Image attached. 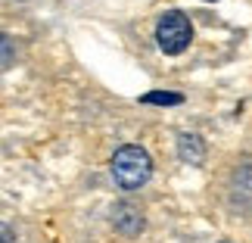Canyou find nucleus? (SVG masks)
I'll return each mask as SVG.
<instances>
[{"label":"nucleus","mask_w":252,"mask_h":243,"mask_svg":"<svg viewBox=\"0 0 252 243\" xmlns=\"http://www.w3.org/2000/svg\"><path fill=\"white\" fill-rule=\"evenodd\" d=\"M153 174V159L150 153L137 143H125L112 156V178L122 190H140Z\"/></svg>","instance_id":"1"},{"label":"nucleus","mask_w":252,"mask_h":243,"mask_svg":"<svg viewBox=\"0 0 252 243\" xmlns=\"http://www.w3.org/2000/svg\"><path fill=\"white\" fill-rule=\"evenodd\" d=\"M156 41H159L162 50L171 53V56L184 53V50L190 47V41H193V25H190V19L184 16L181 9H168V13L159 19V25H156Z\"/></svg>","instance_id":"2"},{"label":"nucleus","mask_w":252,"mask_h":243,"mask_svg":"<svg viewBox=\"0 0 252 243\" xmlns=\"http://www.w3.org/2000/svg\"><path fill=\"white\" fill-rule=\"evenodd\" d=\"M112 225H115V231L119 234H125V237H137L140 231H143V225H147V218H143V212H140V206H134V203H119L115 206V212H112Z\"/></svg>","instance_id":"3"},{"label":"nucleus","mask_w":252,"mask_h":243,"mask_svg":"<svg viewBox=\"0 0 252 243\" xmlns=\"http://www.w3.org/2000/svg\"><path fill=\"white\" fill-rule=\"evenodd\" d=\"M178 156L184 162H193V165H199L206 159V143H202L199 134H181L178 138Z\"/></svg>","instance_id":"4"},{"label":"nucleus","mask_w":252,"mask_h":243,"mask_svg":"<svg viewBox=\"0 0 252 243\" xmlns=\"http://www.w3.org/2000/svg\"><path fill=\"white\" fill-rule=\"evenodd\" d=\"M140 100L143 103H156V106H178V103H184V97L181 94H168V91H153V94H143Z\"/></svg>","instance_id":"5"},{"label":"nucleus","mask_w":252,"mask_h":243,"mask_svg":"<svg viewBox=\"0 0 252 243\" xmlns=\"http://www.w3.org/2000/svg\"><path fill=\"white\" fill-rule=\"evenodd\" d=\"M13 60H16V47H13V41H9L6 35H0V72L9 69V66H13Z\"/></svg>","instance_id":"6"},{"label":"nucleus","mask_w":252,"mask_h":243,"mask_svg":"<svg viewBox=\"0 0 252 243\" xmlns=\"http://www.w3.org/2000/svg\"><path fill=\"white\" fill-rule=\"evenodd\" d=\"M13 240H16L13 228H9V225H3V221H0V243H13Z\"/></svg>","instance_id":"7"}]
</instances>
